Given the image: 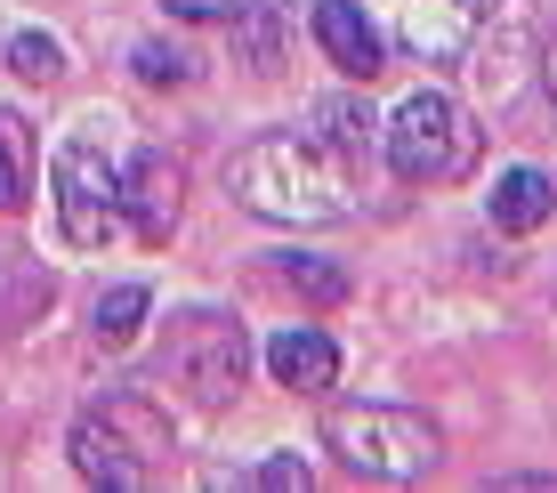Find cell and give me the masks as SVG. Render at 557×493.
<instances>
[{
    "label": "cell",
    "instance_id": "obj_8",
    "mask_svg": "<svg viewBox=\"0 0 557 493\" xmlns=\"http://www.w3.org/2000/svg\"><path fill=\"white\" fill-rule=\"evenodd\" d=\"M178 195H186V170L162 155V146H146L138 162H129L122 178V219L138 226V243H170V226H178Z\"/></svg>",
    "mask_w": 557,
    "mask_h": 493
},
{
    "label": "cell",
    "instance_id": "obj_4",
    "mask_svg": "<svg viewBox=\"0 0 557 493\" xmlns=\"http://www.w3.org/2000/svg\"><path fill=\"white\" fill-rule=\"evenodd\" d=\"M380 146H388V170L405 186H445L476 162V122L445 89H412V98H396V113L380 122Z\"/></svg>",
    "mask_w": 557,
    "mask_h": 493
},
{
    "label": "cell",
    "instance_id": "obj_11",
    "mask_svg": "<svg viewBox=\"0 0 557 493\" xmlns=\"http://www.w3.org/2000/svg\"><path fill=\"white\" fill-rule=\"evenodd\" d=\"M549 211H557V186H549L533 162H517V170L493 178V226H502V235H533Z\"/></svg>",
    "mask_w": 557,
    "mask_h": 493
},
{
    "label": "cell",
    "instance_id": "obj_2",
    "mask_svg": "<svg viewBox=\"0 0 557 493\" xmlns=\"http://www.w3.org/2000/svg\"><path fill=\"white\" fill-rule=\"evenodd\" d=\"M323 445H332L339 469H356L363 485H420L445 461L436 421H420L405 405H332L323 412Z\"/></svg>",
    "mask_w": 557,
    "mask_h": 493
},
{
    "label": "cell",
    "instance_id": "obj_7",
    "mask_svg": "<svg viewBox=\"0 0 557 493\" xmlns=\"http://www.w3.org/2000/svg\"><path fill=\"white\" fill-rule=\"evenodd\" d=\"M476 16H485V0H388L396 41H405L420 65H453V57L476 41Z\"/></svg>",
    "mask_w": 557,
    "mask_h": 493
},
{
    "label": "cell",
    "instance_id": "obj_1",
    "mask_svg": "<svg viewBox=\"0 0 557 493\" xmlns=\"http://www.w3.org/2000/svg\"><path fill=\"white\" fill-rule=\"evenodd\" d=\"M226 195L251 219H275V226H332L348 211V178H339V162L323 155L307 130H267V138H251L226 162Z\"/></svg>",
    "mask_w": 557,
    "mask_h": 493
},
{
    "label": "cell",
    "instance_id": "obj_3",
    "mask_svg": "<svg viewBox=\"0 0 557 493\" xmlns=\"http://www.w3.org/2000/svg\"><path fill=\"white\" fill-rule=\"evenodd\" d=\"M170 461V421L146 405V396H106V405H89L82 421H73V469H82L89 485L106 493H138L153 485V469Z\"/></svg>",
    "mask_w": 557,
    "mask_h": 493
},
{
    "label": "cell",
    "instance_id": "obj_15",
    "mask_svg": "<svg viewBox=\"0 0 557 493\" xmlns=\"http://www.w3.org/2000/svg\"><path fill=\"white\" fill-rule=\"evenodd\" d=\"M9 65L25 73V82H57V73H65V49H57L49 33H16V41H9Z\"/></svg>",
    "mask_w": 557,
    "mask_h": 493
},
{
    "label": "cell",
    "instance_id": "obj_16",
    "mask_svg": "<svg viewBox=\"0 0 557 493\" xmlns=\"http://www.w3.org/2000/svg\"><path fill=\"white\" fill-rule=\"evenodd\" d=\"M283 283L307 292V299H323V308H332V299H348V275L323 268V259H283Z\"/></svg>",
    "mask_w": 557,
    "mask_h": 493
},
{
    "label": "cell",
    "instance_id": "obj_12",
    "mask_svg": "<svg viewBox=\"0 0 557 493\" xmlns=\"http://www.w3.org/2000/svg\"><path fill=\"white\" fill-rule=\"evenodd\" d=\"M315 122H323V146H332L339 162H363V155L380 146V122H372V113H363L356 98H323V106H315Z\"/></svg>",
    "mask_w": 557,
    "mask_h": 493
},
{
    "label": "cell",
    "instance_id": "obj_13",
    "mask_svg": "<svg viewBox=\"0 0 557 493\" xmlns=\"http://www.w3.org/2000/svg\"><path fill=\"white\" fill-rule=\"evenodd\" d=\"M25 170H33V138H25V122L0 106V211L25 202Z\"/></svg>",
    "mask_w": 557,
    "mask_h": 493
},
{
    "label": "cell",
    "instance_id": "obj_5",
    "mask_svg": "<svg viewBox=\"0 0 557 493\" xmlns=\"http://www.w3.org/2000/svg\"><path fill=\"white\" fill-rule=\"evenodd\" d=\"M98 130L106 122H82L65 146H57V162H49V178H57V226H65L73 251H98L113 226H122V170H113Z\"/></svg>",
    "mask_w": 557,
    "mask_h": 493
},
{
    "label": "cell",
    "instance_id": "obj_10",
    "mask_svg": "<svg viewBox=\"0 0 557 493\" xmlns=\"http://www.w3.org/2000/svg\"><path fill=\"white\" fill-rule=\"evenodd\" d=\"M267 372H275L283 389H332L339 381V348H332V332L292 324V332L267 340Z\"/></svg>",
    "mask_w": 557,
    "mask_h": 493
},
{
    "label": "cell",
    "instance_id": "obj_18",
    "mask_svg": "<svg viewBox=\"0 0 557 493\" xmlns=\"http://www.w3.org/2000/svg\"><path fill=\"white\" fill-rule=\"evenodd\" d=\"M170 16H186V25H235L251 0H162Z\"/></svg>",
    "mask_w": 557,
    "mask_h": 493
},
{
    "label": "cell",
    "instance_id": "obj_17",
    "mask_svg": "<svg viewBox=\"0 0 557 493\" xmlns=\"http://www.w3.org/2000/svg\"><path fill=\"white\" fill-rule=\"evenodd\" d=\"M138 82H153V89H178V82H195V57H178V49H162V41H146L138 57Z\"/></svg>",
    "mask_w": 557,
    "mask_h": 493
},
{
    "label": "cell",
    "instance_id": "obj_19",
    "mask_svg": "<svg viewBox=\"0 0 557 493\" xmlns=\"http://www.w3.org/2000/svg\"><path fill=\"white\" fill-rule=\"evenodd\" d=\"M259 485H299V493H307V461H299V453H283V461L259 469Z\"/></svg>",
    "mask_w": 557,
    "mask_h": 493
},
{
    "label": "cell",
    "instance_id": "obj_9",
    "mask_svg": "<svg viewBox=\"0 0 557 493\" xmlns=\"http://www.w3.org/2000/svg\"><path fill=\"white\" fill-rule=\"evenodd\" d=\"M315 41L348 82H372L380 73V33H372V16H363L356 0H315Z\"/></svg>",
    "mask_w": 557,
    "mask_h": 493
},
{
    "label": "cell",
    "instance_id": "obj_20",
    "mask_svg": "<svg viewBox=\"0 0 557 493\" xmlns=\"http://www.w3.org/2000/svg\"><path fill=\"white\" fill-rule=\"evenodd\" d=\"M542 82H549V98H557V41H549V57H542Z\"/></svg>",
    "mask_w": 557,
    "mask_h": 493
},
{
    "label": "cell",
    "instance_id": "obj_6",
    "mask_svg": "<svg viewBox=\"0 0 557 493\" xmlns=\"http://www.w3.org/2000/svg\"><path fill=\"white\" fill-rule=\"evenodd\" d=\"M243 365H251V340H243V324H226V316H178L170 356H162V372L178 389H195V405H226L243 389Z\"/></svg>",
    "mask_w": 557,
    "mask_h": 493
},
{
    "label": "cell",
    "instance_id": "obj_14",
    "mask_svg": "<svg viewBox=\"0 0 557 493\" xmlns=\"http://www.w3.org/2000/svg\"><path fill=\"white\" fill-rule=\"evenodd\" d=\"M146 283H122V292H106L98 299V340L106 348H129V340H138V324H146Z\"/></svg>",
    "mask_w": 557,
    "mask_h": 493
}]
</instances>
